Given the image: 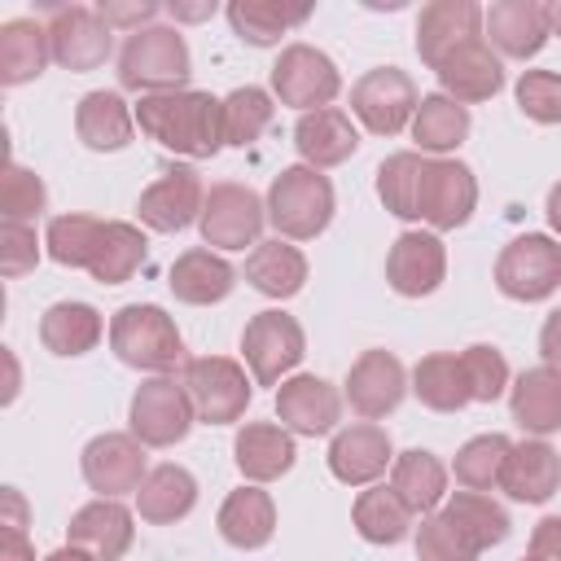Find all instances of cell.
<instances>
[{
	"label": "cell",
	"mask_w": 561,
	"mask_h": 561,
	"mask_svg": "<svg viewBox=\"0 0 561 561\" xmlns=\"http://www.w3.org/2000/svg\"><path fill=\"white\" fill-rule=\"evenodd\" d=\"M294 149L302 153L307 167L324 171V167L346 162L359 149V131H355V123H351L346 110L324 105V110L298 114V123H294Z\"/></svg>",
	"instance_id": "cb8c5ba5"
},
{
	"label": "cell",
	"mask_w": 561,
	"mask_h": 561,
	"mask_svg": "<svg viewBox=\"0 0 561 561\" xmlns=\"http://www.w3.org/2000/svg\"><path fill=\"white\" fill-rule=\"evenodd\" d=\"M35 263H39L35 228H31V224H13V219H4V224H0V272L13 280V276L35 272Z\"/></svg>",
	"instance_id": "f907efd6"
},
{
	"label": "cell",
	"mask_w": 561,
	"mask_h": 561,
	"mask_svg": "<svg viewBox=\"0 0 561 561\" xmlns=\"http://www.w3.org/2000/svg\"><path fill=\"white\" fill-rule=\"evenodd\" d=\"M202 206H206V188H202L197 167H171V171H162L140 193V202H136L140 224L153 228V232H184L188 224L202 219Z\"/></svg>",
	"instance_id": "2e32d148"
},
{
	"label": "cell",
	"mask_w": 561,
	"mask_h": 561,
	"mask_svg": "<svg viewBox=\"0 0 561 561\" xmlns=\"http://www.w3.org/2000/svg\"><path fill=\"white\" fill-rule=\"evenodd\" d=\"M543 210H548V224H552V232L561 237V180L548 188V206H543Z\"/></svg>",
	"instance_id": "6f0895ef"
},
{
	"label": "cell",
	"mask_w": 561,
	"mask_h": 561,
	"mask_svg": "<svg viewBox=\"0 0 561 561\" xmlns=\"http://www.w3.org/2000/svg\"><path fill=\"white\" fill-rule=\"evenodd\" d=\"M473 206H478L473 171L456 158H430L425 175H421V219L434 232H451V228L469 224Z\"/></svg>",
	"instance_id": "5bb4252c"
},
{
	"label": "cell",
	"mask_w": 561,
	"mask_h": 561,
	"mask_svg": "<svg viewBox=\"0 0 561 561\" xmlns=\"http://www.w3.org/2000/svg\"><path fill=\"white\" fill-rule=\"evenodd\" d=\"M101 224L105 219H92V215H53L48 228H44L48 259L61 263V267H83L88 272V259H92L96 237H101Z\"/></svg>",
	"instance_id": "f6af8a7d"
},
{
	"label": "cell",
	"mask_w": 561,
	"mask_h": 561,
	"mask_svg": "<svg viewBox=\"0 0 561 561\" xmlns=\"http://www.w3.org/2000/svg\"><path fill=\"white\" fill-rule=\"evenodd\" d=\"M333 210H337V197H333L329 175L316 171V167H307V162L285 167L272 180V188H267V224L285 241H311V237H320L333 224Z\"/></svg>",
	"instance_id": "7a4b0ae2"
},
{
	"label": "cell",
	"mask_w": 561,
	"mask_h": 561,
	"mask_svg": "<svg viewBox=\"0 0 561 561\" xmlns=\"http://www.w3.org/2000/svg\"><path fill=\"white\" fill-rule=\"evenodd\" d=\"M495 285L513 302H543L561 289V241L548 232L513 237L495 259Z\"/></svg>",
	"instance_id": "8992f818"
},
{
	"label": "cell",
	"mask_w": 561,
	"mask_h": 561,
	"mask_svg": "<svg viewBox=\"0 0 561 561\" xmlns=\"http://www.w3.org/2000/svg\"><path fill=\"white\" fill-rule=\"evenodd\" d=\"M171 13H175V18H188V22H197V18L215 13V4H197V9H180V4H171Z\"/></svg>",
	"instance_id": "91938a15"
},
{
	"label": "cell",
	"mask_w": 561,
	"mask_h": 561,
	"mask_svg": "<svg viewBox=\"0 0 561 561\" xmlns=\"http://www.w3.org/2000/svg\"><path fill=\"white\" fill-rule=\"evenodd\" d=\"M193 75L188 44L175 26H145L131 31L118 48V83L131 92H180Z\"/></svg>",
	"instance_id": "3957f363"
},
{
	"label": "cell",
	"mask_w": 561,
	"mask_h": 561,
	"mask_svg": "<svg viewBox=\"0 0 561 561\" xmlns=\"http://www.w3.org/2000/svg\"><path fill=\"white\" fill-rule=\"evenodd\" d=\"M508 412L535 438L557 434L561 430V368H548V364L526 368L508 386Z\"/></svg>",
	"instance_id": "f1b7e54d"
},
{
	"label": "cell",
	"mask_w": 561,
	"mask_h": 561,
	"mask_svg": "<svg viewBox=\"0 0 561 561\" xmlns=\"http://www.w3.org/2000/svg\"><path fill=\"white\" fill-rule=\"evenodd\" d=\"M197 412L175 377H149L136 386L131 408H127V434L140 438L145 447H175L193 430Z\"/></svg>",
	"instance_id": "9c48e42d"
},
{
	"label": "cell",
	"mask_w": 561,
	"mask_h": 561,
	"mask_svg": "<svg viewBox=\"0 0 561 561\" xmlns=\"http://www.w3.org/2000/svg\"><path fill=\"white\" fill-rule=\"evenodd\" d=\"M482 557V543L447 513H425L421 526H416V561H478Z\"/></svg>",
	"instance_id": "7bdbcfd3"
},
{
	"label": "cell",
	"mask_w": 561,
	"mask_h": 561,
	"mask_svg": "<svg viewBox=\"0 0 561 561\" xmlns=\"http://www.w3.org/2000/svg\"><path fill=\"white\" fill-rule=\"evenodd\" d=\"M390 465H394V447L377 421L342 425L329 443V473L346 486H373Z\"/></svg>",
	"instance_id": "d6986e66"
},
{
	"label": "cell",
	"mask_w": 561,
	"mask_h": 561,
	"mask_svg": "<svg viewBox=\"0 0 561 561\" xmlns=\"http://www.w3.org/2000/svg\"><path fill=\"white\" fill-rule=\"evenodd\" d=\"M508 451H513V443L504 434H478V438H469L456 451L451 473H456V482L465 491H491V486H500V473H504Z\"/></svg>",
	"instance_id": "ee69618b"
},
{
	"label": "cell",
	"mask_w": 561,
	"mask_h": 561,
	"mask_svg": "<svg viewBox=\"0 0 561 561\" xmlns=\"http://www.w3.org/2000/svg\"><path fill=\"white\" fill-rule=\"evenodd\" d=\"M522 561H543V557H535V552H526V557H522Z\"/></svg>",
	"instance_id": "be15d7a7"
},
{
	"label": "cell",
	"mask_w": 561,
	"mask_h": 561,
	"mask_svg": "<svg viewBox=\"0 0 561 561\" xmlns=\"http://www.w3.org/2000/svg\"><path fill=\"white\" fill-rule=\"evenodd\" d=\"M469 136V105L443 96V92H430L421 96L416 114H412V140L425 149V153H451L460 149Z\"/></svg>",
	"instance_id": "ab89813d"
},
{
	"label": "cell",
	"mask_w": 561,
	"mask_h": 561,
	"mask_svg": "<svg viewBox=\"0 0 561 561\" xmlns=\"http://www.w3.org/2000/svg\"><path fill=\"white\" fill-rule=\"evenodd\" d=\"M386 280L399 298H425L447 280V245L438 232H399L386 254Z\"/></svg>",
	"instance_id": "e0dca14e"
},
{
	"label": "cell",
	"mask_w": 561,
	"mask_h": 561,
	"mask_svg": "<svg viewBox=\"0 0 561 561\" xmlns=\"http://www.w3.org/2000/svg\"><path fill=\"white\" fill-rule=\"evenodd\" d=\"M101 18L110 26H131V31H145V22L158 18V4L153 0H136V4H101Z\"/></svg>",
	"instance_id": "816d5d0a"
},
{
	"label": "cell",
	"mask_w": 561,
	"mask_h": 561,
	"mask_svg": "<svg viewBox=\"0 0 561 561\" xmlns=\"http://www.w3.org/2000/svg\"><path fill=\"white\" fill-rule=\"evenodd\" d=\"M539 355H543V364L548 368H561V307L543 320V329H539Z\"/></svg>",
	"instance_id": "db71d44e"
},
{
	"label": "cell",
	"mask_w": 561,
	"mask_h": 561,
	"mask_svg": "<svg viewBox=\"0 0 561 561\" xmlns=\"http://www.w3.org/2000/svg\"><path fill=\"white\" fill-rule=\"evenodd\" d=\"M75 131L88 149L118 153L136 136V110H127V101L118 92H105V88L83 92L79 105H75Z\"/></svg>",
	"instance_id": "4316f807"
},
{
	"label": "cell",
	"mask_w": 561,
	"mask_h": 561,
	"mask_svg": "<svg viewBox=\"0 0 561 561\" xmlns=\"http://www.w3.org/2000/svg\"><path fill=\"white\" fill-rule=\"evenodd\" d=\"M482 18L486 9H478L473 0H430L416 18V53L430 70H438L460 44L482 39Z\"/></svg>",
	"instance_id": "ffe728a7"
},
{
	"label": "cell",
	"mask_w": 561,
	"mask_h": 561,
	"mask_svg": "<svg viewBox=\"0 0 561 561\" xmlns=\"http://www.w3.org/2000/svg\"><path fill=\"white\" fill-rule=\"evenodd\" d=\"M228 26L241 44H254V48H272L280 44L285 31L302 26L311 18V4H276V0H232L228 9Z\"/></svg>",
	"instance_id": "8d00e7d4"
},
{
	"label": "cell",
	"mask_w": 561,
	"mask_h": 561,
	"mask_svg": "<svg viewBox=\"0 0 561 561\" xmlns=\"http://www.w3.org/2000/svg\"><path fill=\"white\" fill-rule=\"evenodd\" d=\"M171 294L180 298V302H188V307H210V302H224L232 289H237V267L224 259V254H215V250H206V245H197V250H184L175 263H171Z\"/></svg>",
	"instance_id": "83f0119b"
},
{
	"label": "cell",
	"mask_w": 561,
	"mask_h": 561,
	"mask_svg": "<svg viewBox=\"0 0 561 561\" xmlns=\"http://www.w3.org/2000/svg\"><path fill=\"white\" fill-rule=\"evenodd\" d=\"M4 526H13V530H26V500H22V491L18 486H4Z\"/></svg>",
	"instance_id": "9f6ffc18"
},
{
	"label": "cell",
	"mask_w": 561,
	"mask_h": 561,
	"mask_svg": "<svg viewBox=\"0 0 561 561\" xmlns=\"http://www.w3.org/2000/svg\"><path fill=\"white\" fill-rule=\"evenodd\" d=\"M421 105V92L416 83L408 79V70L399 66H377V70H364L351 88V114L373 131V136H399L412 114Z\"/></svg>",
	"instance_id": "30bf717a"
},
{
	"label": "cell",
	"mask_w": 561,
	"mask_h": 561,
	"mask_svg": "<svg viewBox=\"0 0 561 561\" xmlns=\"http://www.w3.org/2000/svg\"><path fill=\"white\" fill-rule=\"evenodd\" d=\"M460 364H465L473 403H495V399L508 390V364H504V355H500L495 346L473 342V346L460 351Z\"/></svg>",
	"instance_id": "c3c4849f"
},
{
	"label": "cell",
	"mask_w": 561,
	"mask_h": 561,
	"mask_svg": "<svg viewBox=\"0 0 561 561\" xmlns=\"http://www.w3.org/2000/svg\"><path fill=\"white\" fill-rule=\"evenodd\" d=\"M403 394H408V373H403L399 355H390V351H381V346L364 351V355L351 364V373H346V403H351L364 421L390 416V412L403 403Z\"/></svg>",
	"instance_id": "ac0fdd59"
},
{
	"label": "cell",
	"mask_w": 561,
	"mask_h": 561,
	"mask_svg": "<svg viewBox=\"0 0 561 561\" xmlns=\"http://www.w3.org/2000/svg\"><path fill=\"white\" fill-rule=\"evenodd\" d=\"M44 561H96V557H92V552H83V548H75V543H66V548L48 552Z\"/></svg>",
	"instance_id": "680465c9"
},
{
	"label": "cell",
	"mask_w": 561,
	"mask_h": 561,
	"mask_svg": "<svg viewBox=\"0 0 561 561\" xmlns=\"http://www.w3.org/2000/svg\"><path fill=\"white\" fill-rule=\"evenodd\" d=\"M83 482L101 495V500H118L127 491H140V482L149 478L145 469V443L131 434H96L83 456H79Z\"/></svg>",
	"instance_id": "4fadbf2b"
},
{
	"label": "cell",
	"mask_w": 561,
	"mask_h": 561,
	"mask_svg": "<svg viewBox=\"0 0 561 561\" xmlns=\"http://www.w3.org/2000/svg\"><path fill=\"white\" fill-rule=\"evenodd\" d=\"M219 535L241 548V552H254L263 543H272L276 535V504L263 486H237L228 491V500L219 504Z\"/></svg>",
	"instance_id": "f546056e"
},
{
	"label": "cell",
	"mask_w": 561,
	"mask_h": 561,
	"mask_svg": "<svg viewBox=\"0 0 561 561\" xmlns=\"http://www.w3.org/2000/svg\"><path fill=\"white\" fill-rule=\"evenodd\" d=\"M412 508L394 495V486H364L359 495H355V508H351V522H355V530H359V539H368V543H403L408 539V530H412Z\"/></svg>",
	"instance_id": "f35d334b"
},
{
	"label": "cell",
	"mask_w": 561,
	"mask_h": 561,
	"mask_svg": "<svg viewBox=\"0 0 561 561\" xmlns=\"http://www.w3.org/2000/svg\"><path fill=\"white\" fill-rule=\"evenodd\" d=\"M48 48H53L57 66L83 75V70L105 66V57L114 53V26L92 4H53L48 9Z\"/></svg>",
	"instance_id": "8fae6325"
},
{
	"label": "cell",
	"mask_w": 561,
	"mask_h": 561,
	"mask_svg": "<svg viewBox=\"0 0 561 561\" xmlns=\"http://www.w3.org/2000/svg\"><path fill=\"white\" fill-rule=\"evenodd\" d=\"M105 333V320L92 302H53L44 316H39V342L44 351L61 355V359H75V355H88Z\"/></svg>",
	"instance_id": "e575fe53"
},
{
	"label": "cell",
	"mask_w": 561,
	"mask_h": 561,
	"mask_svg": "<svg viewBox=\"0 0 561 561\" xmlns=\"http://www.w3.org/2000/svg\"><path fill=\"white\" fill-rule=\"evenodd\" d=\"M276 416L289 434H302V438H320V434H333L337 421H342V394L333 381L316 377V373H294L280 381L276 390Z\"/></svg>",
	"instance_id": "9a60e30c"
},
{
	"label": "cell",
	"mask_w": 561,
	"mask_h": 561,
	"mask_svg": "<svg viewBox=\"0 0 561 561\" xmlns=\"http://www.w3.org/2000/svg\"><path fill=\"white\" fill-rule=\"evenodd\" d=\"M390 486L412 513H434L447 500V465L425 447H408L390 465Z\"/></svg>",
	"instance_id": "d590c367"
},
{
	"label": "cell",
	"mask_w": 561,
	"mask_h": 561,
	"mask_svg": "<svg viewBox=\"0 0 561 561\" xmlns=\"http://www.w3.org/2000/svg\"><path fill=\"white\" fill-rule=\"evenodd\" d=\"M434 75H438V83H443V96H451V101H460V105L491 101V96L504 88V66H500V53L486 44V35L460 44Z\"/></svg>",
	"instance_id": "603a6c76"
},
{
	"label": "cell",
	"mask_w": 561,
	"mask_h": 561,
	"mask_svg": "<svg viewBox=\"0 0 561 561\" xmlns=\"http://www.w3.org/2000/svg\"><path fill=\"white\" fill-rule=\"evenodd\" d=\"M548 26H552V35H561V0L548 4Z\"/></svg>",
	"instance_id": "6125c7cd"
},
{
	"label": "cell",
	"mask_w": 561,
	"mask_h": 561,
	"mask_svg": "<svg viewBox=\"0 0 561 561\" xmlns=\"http://www.w3.org/2000/svg\"><path fill=\"white\" fill-rule=\"evenodd\" d=\"M110 346L127 368L167 377L184 359V337L158 302H127L110 320Z\"/></svg>",
	"instance_id": "277c9868"
},
{
	"label": "cell",
	"mask_w": 561,
	"mask_h": 561,
	"mask_svg": "<svg viewBox=\"0 0 561 561\" xmlns=\"http://www.w3.org/2000/svg\"><path fill=\"white\" fill-rule=\"evenodd\" d=\"M44 206H48L44 180L35 171H26L22 162H9L4 167V180H0V210H4V219L31 224V219L44 215Z\"/></svg>",
	"instance_id": "7dc6e473"
},
{
	"label": "cell",
	"mask_w": 561,
	"mask_h": 561,
	"mask_svg": "<svg viewBox=\"0 0 561 561\" xmlns=\"http://www.w3.org/2000/svg\"><path fill=\"white\" fill-rule=\"evenodd\" d=\"M131 539H136V517H131V508L118 504V500H101V495H96L92 504H83V508L70 517V526H66V543L92 552L96 561H118V557L131 548Z\"/></svg>",
	"instance_id": "44dd1931"
},
{
	"label": "cell",
	"mask_w": 561,
	"mask_h": 561,
	"mask_svg": "<svg viewBox=\"0 0 561 561\" xmlns=\"http://www.w3.org/2000/svg\"><path fill=\"white\" fill-rule=\"evenodd\" d=\"M180 386L197 412V421L206 425H232L245 416L250 408V377L237 359L228 355H197V359H184L180 368Z\"/></svg>",
	"instance_id": "5b68a950"
},
{
	"label": "cell",
	"mask_w": 561,
	"mask_h": 561,
	"mask_svg": "<svg viewBox=\"0 0 561 561\" xmlns=\"http://www.w3.org/2000/svg\"><path fill=\"white\" fill-rule=\"evenodd\" d=\"M342 92V75L333 66L329 53H320L316 44H285L276 66H272V96L289 110H324L333 105V96Z\"/></svg>",
	"instance_id": "52a82bcc"
},
{
	"label": "cell",
	"mask_w": 561,
	"mask_h": 561,
	"mask_svg": "<svg viewBox=\"0 0 561 561\" xmlns=\"http://www.w3.org/2000/svg\"><path fill=\"white\" fill-rule=\"evenodd\" d=\"M149 254V241L136 224L127 219H105L101 224V237H96V250L88 259V276L96 285H123L136 276V267L145 263Z\"/></svg>",
	"instance_id": "d6a6232c"
},
{
	"label": "cell",
	"mask_w": 561,
	"mask_h": 561,
	"mask_svg": "<svg viewBox=\"0 0 561 561\" xmlns=\"http://www.w3.org/2000/svg\"><path fill=\"white\" fill-rule=\"evenodd\" d=\"M241 355L259 386H276L307 355V333L289 311H259L241 329Z\"/></svg>",
	"instance_id": "ba28073f"
},
{
	"label": "cell",
	"mask_w": 561,
	"mask_h": 561,
	"mask_svg": "<svg viewBox=\"0 0 561 561\" xmlns=\"http://www.w3.org/2000/svg\"><path fill=\"white\" fill-rule=\"evenodd\" d=\"M232 460L241 469V478L250 482H272L280 473L294 469L298 460V447H294V434L276 421H245L232 438Z\"/></svg>",
	"instance_id": "d4e9b609"
},
{
	"label": "cell",
	"mask_w": 561,
	"mask_h": 561,
	"mask_svg": "<svg viewBox=\"0 0 561 561\" xmlns=\"http://www.w3.org/2000/svg\"><path fill=\"white\" fill-rule=\"evenodd\" d=\"M425 162L421 153L403 149V153H390L381 167H377V197L390 215L399 219H421V175H425Z\"/></svg>",
	"instance_id": "60d3db41"
},
{
	"label": "cell",
	"mask_w": 561,
	"mask_h": 561,
	"mask_svg": "<svg viewBox=\"0 0 561 561\" xmlns=\"http://www.w3.org/2000/svg\"><path fill=\"white\" fill-rule=\"evenodd\" d=\"M530 552L543 561H561V517H543L530 530Z\"/></svg>",
	"instance_id": "f5cc1de1"
},
{
	"label": "cell",
	"mask_w": 561,
	"mask_h": 561,
	"mask_svg": "<svg viewBox=\"0 0 561 561\" xmlns=\"http://www.w3.org/2000/svg\"><path fill=\"white\" fill-rule=\"evenodd\" d=\"M482 31H486V44H495L504 57L526 61L552 35L548 4H539V0H495L486 9V18H482Z\"/></svg>",
	"instance_id": "7402d4cb"
},
{
	"label": "cell",
	"mask_w": 561,
	"mask_h": 561,
	"mask_svg": "<svg viewBox=\"0 0 561 561\" xmlns=\"http://www.w3.org/2000/svg\"><path fill=\"white\" fill-rule=\"evenodd\" d=\"M272 101H276V96H272L267 88H254V83L232 88V92L224 96V145H237V149L254 145V140L267 131L272 114H276Z\"/></svg>",
	"instance_id": "b9f144b4"
},
{
	"label": "cell",
	"mask_w": 561,
	"mask_h": 561,
	"mask_svg": "<svg viewBox=\"0 0 561 561\" xmlns=\"http://www.w3.org/2000/svg\"><path fill=\"white\" fill-rule=\"evenodd\" d=\"M557 486H561V456L543 438L513 443L500 473V491L517 504H543L557 495Z\"/></svg>",
	"instance_id": "484cf974"
},
{
	"label": "cell",
	"mask_w": 561,
	"mask_h": 561,
	"mask_svg": "<svg viewBox=\"0 0 561 561\" xmlns=\"http://www.w3.org/2000/svg\"><path fill=\"white\" fill-rule=\"evenodd\" d=\"M245 280L267 294V298H294L302 285H307V259L298 245H289L285 237H272V241H259L250 254H245Z\"/></svg>",
	"instance_id": "836d02e7"
},
{
	"label": "cell",
	"mask_w": 561,
	"mask_h": 561,
	"mask_svg": "<svg viewBox=\"0 0 561 561\" xmlns=\"http://www.w3.org/2000/svg\"><path fill=\"white\" fill-rule=\"evenodd\" d=\"M197 504V478L184 465H158L149 469V478L136 491V513L149 526H171L180 517H188Z\"/></svg>",
	"instance_id": "4dcf8cb0"
},
{
	"label": "cell",
	"mask_w": 561,
	"mask_h": 561,
	"mask_svg": "<svg viewBox=\"0 0 561 561\" xmlns=\"http://www.w3.org/2000/svg\"><path fill=\"white\" fill-rule=\"evenodd\" d=\"M48 57H53L48 26H39L35 18H9L0 26V83L4 88H22L39 79Z\"/></svg>",
	"instance_id": "1f68e13d"
},
{
	"label": "cell",
	"mask_w": 561,
	"mask_h": 561,
	"mask_svg": "<svg viewBox=\"0 0 561 561\" xmlns=\"http://www.w3.org/2000/svg\"><path fill=\"white\" fill-rule=\"evenodd\" d=\"M0 561H35V548H31L26 530L4 526V535H0Z\"/></svg>",
	"instance_id": "11a10c76"
},
{
	"label": "cell",
	"mask_w": 561,
	"mask_h": 561,
	"mask_svg": "<svg viewBox=\"0 0 561 561\" xmlns=\"http://www.w3.org/2000/svg\"><path fill=\"white\" fill-rule=\"evenodd\" d=\"M4 364H9V390H4V403H13V399H18V364H13L9 351H4Z\"/></svg>",
	"instance_id": "94428289"
},
{
	"label": "cell",
	"mask_w": 561,
	"mask_h": 561,
	"mask_svg": "<svg viewBox=\"0 0 561 561\" xmlns=\"http://www.w3.org/2000/svg\"><path fill=\"white\" fill-rule=\"evenodd\" d=\"M412 394L434 412H460L465 403H473L460 355H451V351L421 355L412 368Z\"/></svg>",
	"instance_id": "74e56055"
},
{
	"label": "cell",
	"mask_w": 561,
	"mask_h": 561,
	"mask_svg": "<svg viewBox=\"0 0 561 561\" xmlns=\"http://www.w3.org/2000/svg\"><path fill=\"white\" fill-rule=\"evenodd\" d=\"M517 110L535 123H561V75L557 70H522Z\"/></svg>",
	"instance_id": "681fc988"
},
{
	"label": "cell",
	"mask_w": 561,
	"mask_h": 561,
	"mask_svg": "<svg viewBox=\"0 0 561 561\" xmlns=\"http://www.w3.org/2000/svg\"><path fill=\"white\" fill-rule=\"evenodd\" d=\"M482 548H495V543H504L508 539V530H513V522H508V513L486 495V491H451L447 495V504H443Z\"/></svg>",
	"instance_id": "bcb514c9"
},
{
	"label": "cell",
	"mask_w": 561,
	"mask_h": 561,
	"mask_svg": "<svg viewBox=\"0 0 561 561\" xmlns=\"http://www.w3.org/2000/svg\"><path fill=\"white\" fill-rule=\"evenodd\" d=\"M136 127L171 153L215 158L224 149V101L197 88L153 92V96H140Z\"/></svg>",
	"instance_id": "6da1fadb"
},
{
	"label": "cell",
	"mask_w": 561,
	"mask_h": 561,
	"mask_svg": "<svg viewBox=\"0 0 561 561\" xmlns=\"http://www.w3.org/2000/svg\"><path fill=\"white\" fill-rule=\"evenodd\" d=\"M267 224V202H259L254 188L237 184V180H224V184H210L206 193V206H202V241L215 245V250H245V245H259V232Z\"/></svg>",
	"instance_id": "7c38bea8"
}]
</instances>
